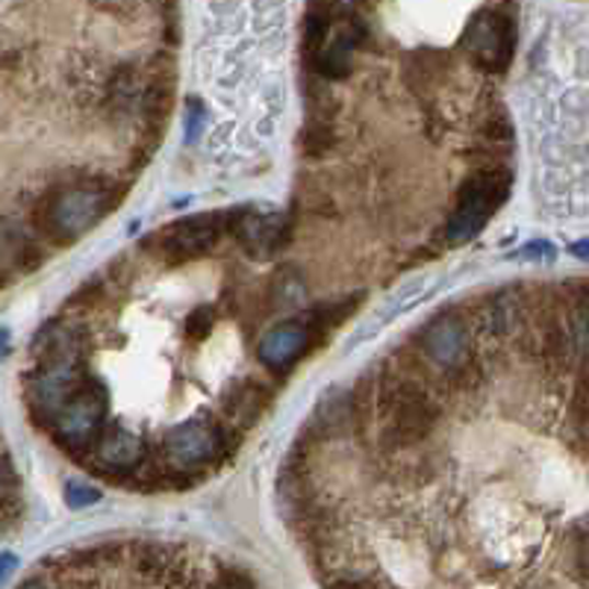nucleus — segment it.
I'll return each mask as SVG.
<instances>
[{"label":"nucleus","instance_id":"aec40b11","mask_svg":"<svg viewBox=\"0 0 589 589\" xmlns=\"http://www.w3.org/2000/svg\"><path fill=\"white\" fill-rule=\"evenodd\" d=\"M516 257H522V260H528V257H540V260L545 257V260H554V248L548 242H533L528 245V248H522Z\"/></svg>","mask_w":589,"mask_h":589},{"label":"nucleus","instance_id":"f03ea898","mask_svg":"<svg viewBox=\"0 0 589 589\" xmlns=\"http://www.w3.org/2000/svg\"><path fill=\"white\" fill-rule=\"evenodd\" d=\"M510 195V171L505 166H484L475 169L463 180L457 195V209L442 227V239L449 245H463L475 239L484 225H487L498 206L505 204Z\"/></svg>","mask_w":589,"mask_h":589},{"label":"nucleus","instance_id":"f8f14e48","mask_svg":"<svg viewBox=\"0 0 589 589\" xmlns=\"http://www.w3.org/2000/svg\"><path fill=\"white\" fill-rule=\"evenodd\" d=\"M269 389L262 384H253V381H242L236 384L230 393L225 395V410L234 421H239L242 428H251L253 421L260 419L265 407H269Z\"/></svg>","mask_w":589,"mask_h":589},{"label":"nucleus","instance_id":"0eeeda50","mask_svg":"<svg viewBox=\"0 0 589 589\" xmlns=\"http://www.w3.org/2000/svg\"><path fill=\"white\" fill-rule=\"evenodd\" d=\"M513 24L501 12L484 10L477 12L472 24L463 33V47H466L477 66L487 71H505L513 59Z\"/></svg>","mask_w":589,"mask_h":589},{"label":"nucleus","instance_id":"6e6552de","mask_svg":"<svg viewBox=\"0 0 589 589\" xmlns=\"http://www.w3.org/2000/svg\"><path fill=\"white\" fill-rule=\"evenodd\" d=\"M419 351L428 363L454 372L472 356V333L457 313H442L419 330Z\"/></svg>","mask_w":589,"mask_h":589},{"label":"nucleus","instance_id":"4be33fe9","mask_svg":"<svg viewBox=\"0 0 589 589\" xmlns=\"http://www.w3.org/2000/svg\"><path fill=\"white\" fill-rule=\"evenodd\" d=\"M346 3H354V0H346Z\"/></svg>","mask_w":589,"mask_h":589},{"label":"nucleus","instance_id":"9b49d317","mask_svg":"<svg viewBox=\"0 0 589 589\" xmlns=\"http://www.w3.org/2000/svg\"><path fill=\"white\" fill-rule=\"evenodd\" d=\"M524 309L528 307H524L522 295L513 290H505L484 301V307H480L477 318H480V328L487 330L489 337L505 339L522 330Z\"/></svg>","mask_w":589,"mask_h":589},{"label":"nucleus","instance_id":"412c9836","mask_svg":"<svg viewBox=\"0 0 589 589\" xmlns=\"http://www.w3.org/2000/svg\"><path fill=\"white\" fill-rule=\"evenodd\" d=\"M571 253H575L578 260H589V239H584V242L571 245Z\"/></svg>","mask_w":589,"mask_h":589},{"label":"nucleus","instance_id":"39448f33","mask_svg":"<svg viewBox=\"0 0 589 589\" xmlns=\"http://www.w3.org/2000/svg\"><path fill=\"white\" fill-rule=\"evenodd\" d=\"M103 419H106V393H103L101 384H94L89 377V384L54 419V437L68 451L92 449L94 440L103 431Z\"/></svg>","mask_w":589,"mask_h":589},{"label":"nucleus","instance_id":"4468645a","mask_svg":"<svg viewBox=\"0 0 589 589\" xmlns=\"http://www.w3.org/2000/svg\"><path fill=\"white\" fill-rule=\"evenodd\" d=\"M569 318L571 348H575V360L584 365V372H589V298L575 301V307L566 313Z\"/></svg>","mask_w":589,"mask_h":589},{"label":"nucleus","instance_id":"f3484780","mask_svg":"<svg viewBox=\"0 0 589 589\" xmlns=\"http://www.w3.org/2000/svg\"><path fill=\"white\" fill-rule=\"evenodd\" d=\"M213 321H216V313L213 307H197L192 316H189V333L195 339H204L209 330H213Z\"/></svg>","mask_w":589,"mask_h":589},{"label":"nucleus","instance_id":"423d86ee","mask_svg":"<svg viewBox=\"0 0 589 589\" xmlns=\"http://www.w3.org/2000/svg\"><path fill=\"white\" fill-rule=\"evenodd\" d=\"M222 449H225V433L218 424H209V421H183L162 437L166 460L180 472L213 463L222 454Z\"/></svg>","mask_w":589,"mask_h":589},{"label":"nucleus","instance_id":"6ab92c4d","mask_svg":"<svg viewBox=\"0 0 589 589\" xmlns=\"http://www.w3.org/2000/svg\"><path fill=\"white\" fill-rule=\"evenodd\" d=\"M189 106H192V115H189L186 122V139L195 141L197 133H201V122H204V110H201V103L197 101H189Z\"/></svg>","mask_w":589,"mask_h":589},{"label":"nucleus","instance_id":"20e7f679","mask_svg":"<svg viewBox=\"0 0 589 589\" xmlns=\"http://www.w3.org/2000/svg\"><path fill=\"white\" fill-rule=\"evenodd\" d=\"M234 227V213H213V216H195L183 218L178 225H171L169 230L154 236L150 248L157 251V257L169 262H186L204 257L218 245L222 234Z\"/></svg>","mask_w":589,"mask_h":589},{"label":"nucleus","instance_id":"a211bd4d","mask_svg":"<svg viewBox=\"0 0 589 589\" xmlns=\"http://www.w3.org/2000/svg\"><path fill=\"white\" fill-rule=\"evenodd\" d=\"M66 501L68 507H89L94 505V501H101V492L92 487H86V484H68Z\"/></svg>","mask_w":589,"mask_h":589},{"label":"nucleus","instance_id":"1a4fd4ad","mask_svg":"<svg viewBox=\"0 0 589 589\" xmlns=\"http://www.w3.org/2000/svg\"><path fill=\"white\" fill-rule=\"evenodd\" d=\"M321 330L313 325V318H292L283 321L274 330H269L260 342V360L274 372H286L290 365H295L301 356L307 354L313 346V337Z\"/></svg>","mask_w":589,"mask_h":589},{"label":"nucleus","instance_id":"2eb2a0df","mask_svg":"<svg viewBox=\"0 0 589 589\" xmlns=\"http://www.w3.org/2000/svg\"><path fill=\"white\" fill-rule=\"evenodd\" d=\"M569 424H571V440L589 449V372L575 389L569 407Z\"/></svg>","mask_w":589,"mask_h":589},{"label":"nucleus","instance_id":"7ed1b4c3","mask_svg":"<svg viewBox=\"0 0 589 589\" xmlns=\"http://www.w3.org/2000/svg\"><path fill=\"white\" fill-rule=\"evenodd\" d=\"M89 384L83 369V356H66V360H47L42 363L27 384L30 416L42 424H54L63 407Z\"/></svg>","mask_w":589,"mask_h":589},{"label":"nucleus","instance_id":"dca6fc26","mask_svg":"<svg viewBox=\"0 0 589 589\" xmlns=\"http://www.w3.org/2000/svg\"><path fill=\"white\" fill-rule=\"evenodd\" d=\"M330 145H333L330 122H325V118H313L307 131H304V150H307L309 157H318V154L330 150Z\"/></svg>","mask_w":589,"mask_h":589},{"label":"nucleus","instance_id":"9d476101","mask_svg":"<svg viewBox=\"0 0 589 589\" xmlns=\"http://www.w3.org/2000/svg\"><path fill=\"white\" fill-rule=\"evenodd\" d=\"M94 460L106 468H118V472H131V468H139V463L145 460V442L131 433L127 428H118V424H110L103 428L101 437L94 440L92 445Z\"/></svg>","mask_w":589,"mask_h":589},{"label":"nucleus","instance_id":"f257e3e1","mask_svg":"<svg viewBox=\"0 0 589 589\" xmlns=\"http://www.w3.org/2000/svg\"><path fill=\"white\" fill-rule=\"evenodd\" d=\"M113 206V186L103 180H80L71 186L54 189L38 204L36 222L50 239L71 242L94 227Z\"/></svg>","mask_w":589,"mask_h":589},{"label":"nucleus","instance_id":"ddd939ff","mask_svg":"<svg viewBox=\"0 0 589 589\" xmlns=\"http://www.w3.org/2000/svg\"><path fill=\"white\" fill-rule=\"evenodd\" d=\"M480 148L489 150L492 157H505L513 150V127L505 110H492L480 124Z\"/></svg>","mask_w":589,"mask_h":589}]
</instances>
